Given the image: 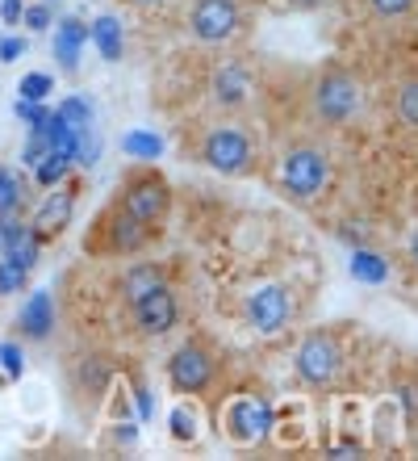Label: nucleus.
Segmentation results:
<instances>
[{
	"label": "nucleus",
	"mask_w": 418,
	"mask_h": 461,
	"mask_svg": "<svg viewBox=\"0 0 418 461\" xmlns=\"http://www.w3.org/2000/svg\"><path fill=\"white\" fill-rule=\"evenodd\" d=\"M156 240V227L138 222L134 214L113 202L105 214H96V222L88 227V240H84V252L88 256H134L143 252L147 243Z\"/></svg>",
	"instance_id": "obj_1"
},
{
	"label": "nucleus",
	"mask_w": 418,
	"mask_h": 461,
	"mask_svg": "<svg viewBox=\"0 0 418 461\" xmlns=\"http://www.w3.org/2000/svg\"><path fill=\"white\" fill-rule=\"evenodd\" d=\"M126 214H134L138 222H147V227H156L167 219V210H172V189H167V181L159 176V172H130L126 181H121L118 197H113Z\"/></svg>",
	"instance_id": "obj_2"
},
{
	"label": "nucleus",
	"mask_w": 418,
	"mask_h": 461,
	"mask_svg": "<svg viewBox=\"0 0 418 461\" xmlns=\"http://www.w3.org/2000/svg\"><path fill=\"white\" fill-rule=\"evenodd\" d=\"M214 377H218V361L201 340L180 344V348L167 357V382H172V390H180V394H205V390L214 386Z\"/></svg>",
	"instance_id": "obj_3"
},
{
	"label": "nucleus",
	"mask_w": 418,
	"mask_h": 461,
	"mask_svg": "<svg viewBox=\"0 0 418 461\" xmlns=\"http://www.w3.org/2000/svg\"><path fill=\"white\" fill-rule=\"evenodd\" d=\"M293 369H298V377L314 390L334 386L339 374H343V352H339V344H334L331 336H310V340L298 348V357H293Z\"/></svg>",
	"instance_id": "obj_4"
},
{
	"label": "nucleus",
	"mask_w": 418,
	"mask_h": 461,
	"mask_svg": "<svg viewBox=\"0 0 418 461\" xmlns=\"http://www.w3.org/2000/svg\"><path fill=\"white\" fill-rule=\"evenodd\" d=\"M360 105V93H356V80L343 72V68H331V72L318 76V85H314V113L331 126L347 122L356 113Z\"/></svg>",
	"instance_id": "obj_5"
},
{
	"label": "nucleus",
	"mask_w": 418,
	"mask_h": 461,
	"mask_svg": "<svg viewBox=\"0 0 418 461\" xmlns=\"http://www.w3.org/2000/svg\"><path fill=\"white\" fill-rule=\"evenodd\" d=\"M201 159L222 176H243L251 168V139L235 126L227 131H209L201 143Z\"/></svg>",
	"instance_id": "obj_6"
},
{
	"label": "nucleus",
	"mask_w": 418,
	"mask_h": 461,
	"mask_svg": "<svg viewBox=\"0 0 418 461\" xmlns=\"http://www.w3.org/2000/svg\"><path fill=\"white\" fill-rule=\"evenodd\" d=\"M326 172H331V168H326V159L318 156L314 147H293V151L285 156L280 181H285L289 194L306 202V197H314V194H318V189L326 185Z\"/></svg>",
	"instance_id": "obj_7"
},
{
	"label": "nucleus",
	"mask_w": 418,
	"mask_h": 461,
	"mask_svg": "<svg viewBox=\"0 0 418 461\" xmlns=\"http://www.w3.org/2000/svg\"><path fill=\"white\" fill-rule=\"evenodd\" d=\"M180 323V298L172 285H164V290L147 294V298H138L134 303V331L138 336H147V340H156V336H167V331Z\"/></svg>",
	"instance_id": "obj_8"
},
{
	"label": "nucleus",
	"mask_w": 418,
	"mask_h": 461,
	"mask_svg": "<svg viewBox=\"0 0 418 461\" xmlns=\"http://www.w3.org/2000/svg\"><path fill=\"white\" fill-rule=\"evenodd\" d=\"M239 22H243V13L235 0H197L189 13L192 38H201V42H227L239 30Z\"/></svg>",
	"instance_id": "obj_9"
},
{
	"label": "nucleus",
	"mask_w": 418,
	"mask_h": 461,
	"mask_svg": "<svg viewBox=\"0 0 418 461\" xmlns=\"http://www.w3.org/2000/svg\"><path fill=\"white\" fill-rule=\"evenodd\" d=\"M72 214H76L72 189H50V194L34 206V219H30V235L38 240V248L59 240L63 230H67V222H72Z\"/></svg>",
	"instance_id": "obj_10"
},
{
	"label": "nucleus",
	"mask_w": 418,
	"mask_h": 461,
	"mask_svg": "<svg viewBox=\"0 0 418 461\" xmlns=\"http://www.w3.org/2000/svg\"><path fill=\"white\" fill-rule=\"evenodd\" d=\"M272 428V407L263 402H251V399H239L227 407V437L235 445H260Z\"/></svg>",
	"instance_id": "obj_11"
},
{
	"label": "nucleus",
	"mask_w": 418,
	"mask_h": 461,
	"mask_svg": "<svg viewBox=\"0 0 418 461\" xmlns=\"http://www.w3.org/2000/svg\"><path fill=\"white\" fill-rule=\"evenodd\" d=\"M289 315H293V303H289V294L280 290V285H263V290H255L247 298L251 328L263 331V336H276V331L289 323Z\"/></svg>",
	"instance_id": "obj_12"
},
{
	"label": "nucleus",
	"mask_w": 418,
	"mask_h": 461,
	"mask_svg": "<svg viewBox=\"0 0 418 461\" xmlns=\"http://www.w3.org/2000/svg\"><path fill=\"white\" fill-rule=\"evenodd\" d=\"M0 252H4V260H13L17 268L34 273V265H38V240L30 235V227H25V222L0 219Z\"/></svg>",
	"instance_id": "obj_13"
},
{
	"label": "nucleus",
	"mask_w": 418,
	"mask_h": 461,
	"mask_svg": "<svg viewBox=\"0 0 418 461\" xmlns=\"http://www.w3.org/2000/svg\"><path fill=\"white\" fill-rule=\"evenodd\" d=\"M109 382H113V361H105V357H84V361L76 365V374H72V386L84 402L105 399Z\"/></svg>",
	"instance_id": "obj_14"
},
{
	"label": "nucleus",
	"mask_w": 418,
	"mask_h": 461,
	"mask_svg": "<svg viewBox=\"0 0 418 461\" xmlns=\"http://www.w3.org/2000/svg\"><path fill=\"white\" fill-rule=\"evenodd\" d=\"M50 328H55V306H50V294L38 290L34 298L22 306V315H17V331H22L25 340H47Z\"/></svg>",
	"instance_id": "obj_15"
},
{
	"label": "nucleus",
	"mask_w": 418,
	"mask_h": 461,
	"mask_svg": "<svg viewBox=\"0 0 418 461\" xmlns=\"http://www.w3.org/2000/svg\"><path fill=\"white\" fill-rule=\"evenodd\" d=\"M84 42H88V25H84L80 17H63L59 30H55V59H59L67 72L80 68V47Z\"/></svg>",
	"instance_id": "obj_16"
},
{
	"label": "nucleus",
	"mask_w": 418,
	"mask_h": 461,
	"mask_svg": "<svg viewBox=\"0 0 418 461\" xmlns=\"http://www.w3.org/2000/svg\"><path fill=\"white\" fill-rule=\"evenodd\" d=\"M167 285V273L159 265H130L126 273H121V298L126 303H138V298H147V294H156Z\"/></svg>",
	"instance_id": "obj_17"
},
{
	"label": "nucleus",
	"mask_w": 418,
	"mask_h": 461,
	"mask_svg": "<svg viewBox=\"0 0 418 461\" xmlns=\"http://www.w3.org/2000/svg\"><path fill=\"white\" fill-rule=\"evenodd\" d=\"M214 97H218V105H243V97H247V72H243L239 63H222L218 68Z\"/></svg>",
	"instance_id": "obj_18"
},
{
	"label": "nucleus",
	"mask_w": 418,
	"mask_h": 461,
	"mask_svg": "<svg viewBox=\"0 0 418 461\" xmlns=\"http://www.w3.org/2000/svg\"><path fill=\"white\" fill-rule=\"evenodd\" d=\"M88 38L96 42L101 59H109V63H118L121 50H126V47H121V22H118V17H109V13H105V17H96L93 30H88Z\"/></svg>",
	"instance_id": "obj_19"
},
{
	"label": "nucleus",
	"mask_w": 418,
	"mask_h": 461,
	"mask_svg": "<svg viewBox=\"0 0 418 461\" xmlns=\"http://www.w3.org/2000/svg\"><path fill=\"white\" fill-rule=\"evenodd\" d=\"M351 277L356 281H369V285H381L389 277V260L381 252H356L351 256Z\"/></svg>",
	"instance_id": "obj_20"
},
{
	"label": "nucleus",
	"mask_w": 418,
	"mask_h": 461,
	"mask_svg": "<svg viewBox=\"0 0 418 461\" xmlns=\"http://www.w3.org/2000/svg\"><path fill=\"white\" fill-rule=\"evenodd\" d=\"M22 197H25L22 176H17L13 168H4V164H0V219H13V214L22 210Z\"/></svg>",
	"instance_id": "obj_21"
},
{
	"label": "nucleus",
	"mask_w": 418,
	"mask_h": 461,
	"mask_svg": "<svg viewBox=\"0 0 418 461\" xmlns=\"http://www.w3.org/2000/svg\"><path fill=\"white\" fill-rule=\"evenodd\" d=\"M121 147H126V156H134V159H159L164 156V139L151 134V131H130Z\"/></svg>",
	"instance_id": "obj_22"
},
{
	"label": "nucleus",
	"mask_w": 418,
	"mask_h": 461,
	"mask_svg": "<svg viewBox=\"0 0 418 461\" xmlns=\"http://www.w3.org/2000/svg\"><path fill=\"white\" fill-rule=\"evenodd\" d=\"M55 118H59L63 126H72V131H93V105L84 97H67L59 110H55Z\"/></svg>",
	"instance_id": "obj_23"
},
{
	"label": "nucleus",
	"mask_w": 418,
	"mask_h": 461,
	"mask_svg": "<svg viewBox=\"0 0 418 461\" xmlns=\"http://www.w3.org/2000/svg\"><path fill=\"white\" fill-rule=\"evenodd\" d=\"M67 172H72V159L59 156V151H50V156L34 168V181L42 185V189H55V185H59L63 176H67Z\"/></svg>",
	"instance_id": "obj_24"
},
{
	"label": "nucleus",
	"mask_w": 418,
	"mask_h": 461,
	"mask_svg": "<svg viewBox=\"0 0 418 461\" xmlns=\"http://www.w3.org/2000/svg\"><path fill=\"white\" fill-rule=\"evenodd\" d=\"M397 118H402L406 126H414V131H418V80L402 85V93H397Z\"/></svg>",
	"instance_id": "obj_25"
},
{
	"label": "nucleus",
	"mask_w": 418,
	"mask_h": 461,
	"mask_svg": "<svg viewBox=\"0 0 418 461\" xmlns=\"http://www.w3.org/2000/svg\"><path fill=\"white\" fill-rule=\"evenodd\" d=\"M364 5H369L372 17H385V22H389V17H406V13L414 9V0H364Z\"/></svg>",
	"instance_id": "obj_26"
},
{
	"label": "nucleus",
	"mask_w": 418,
	"mask_h": 461,
	"mask_svg": "<svg viewBox=\"0 0 418 461\" xmlns=\"http://www.w3.org/2000/svg\"><path fill=\"white\" fill-rule=\"evenodd\" d=\"M47 156H50V139H47V134H30V143H25V151H22L25 168H38Z\"/></svg>",
	"instance_id": "obj_27"
},
{
	"label": "nucleus",
	"mask_w": 418,
	"mask_h": 461,
	"mask_svg": "<svg viewBox=\"0 0 418 461\" xmlns=\"http://www.w3.org/2000/svg\"><path fill=\"white\" fill-rule=\"evenodd\" d=\"M50 76H42V72H34V76H25L22 80V101H42V97H50Z\"/></svg>",
	"instance_id": "obj_28"
},
{
	"label": "nucleus",
	"mask_w": 418,
	"mask_h": 461,
	"mask_svg": "<svg viewBox=\"0 0 418 461\" xmlns=\"http://www.w3.org/2000/svg\"><path fill=\"white\" fill-rule=\"evenodd\" d=\"M25 285V268H17L13 260H0V294H17Z\"/></svg>",
	"instance_id": "obj_29"
},
{
	"label": "nucleus",
	"mask_w": 418,
	"mask_h": 461,
	"mask_svg": "<svg viewBox=\"0 0 418 461\" xmlns=\"http://www.w3.org/2000/svg\"><path fill=\"white\" fill-rule=\"evenodd\" d=\"M0 365L9 369V377L17 382V377L25 374V361H22V348L17 344H0Z\"/></svg>",
	"instance_id": "obj_30"
},
{
	"label": "nucleus",
	"mask_w": 418,
	"mask_h": 461,
	"mask_svg": "<svg viewBox=\"0 0 418 461\" xmlns=\"http://www.w3.org/2000/svg\"><path fill=\"white\" fill-rule=\"evenodd\" d=\"M22 22L30 25V30H47V25H50V9H47V5H34V9L22 13Z\"/></svg>",
	"instance_id": "obj_31"
},
{
	"label": "nucleus",
	"mask_w": 418,
	"mask_h": 461,
	"mask_svg": "<svg viewBox=\"0 0 418 461\" xmlns=\"http://www.w3.org/2000/svg\"><path fill=\"white\" fill-rule=\"evenodd\" d=\"M172 432H176V440H192V420H189V411H172Z\"/></svg>",
	"instance_id": "obj_32"
},
{
	"label": "nucleus",
	"mask_w": 418,
	"mask_h": 461,
	"mask_svg": "<svg viewBox=\"0 0 418 461\" xmlns=\"http://www.w3.org/2000/svg\"><path fill=\"white\" fill-rule=\"evenodd\" d=\"M25 50V38H0V59L9 63V59H17Z\"/></svg>",
	"instance_id": "obj_33"
},
{
	"label": "nucleus",
	"mask_w": 418,
	"mask_h": 461,
	"mask_svg": "<svg viewBox=\"0 0 418 461\" xmlns=\"http://www.w3.org/2000/svg\"><path fill=\"white\" fill-rule=\"evenodd\" d=\"M22 0H0V17H4V22H9V25H17V22H22Z\"/></svg>",
	"instance_id": "obj_34"
},
{
	"label": "nucleus",
	"mask_w": 418,
	"mask_h": 461,
	"mask_svg": "<svg viewBox=\"0 0 418 461\" xmlns=\"http://www.w3.org/2000/svg\"><path fill=\"white\" fill-rule=\"evenodd\" d=\"M293 5H298V9H314V5H318V0H293Z\"/></svg>",
	"instance_id": "obj_35"
},
{
	"label": "nucleus",
	"mask_w": 418,
	"mask_h": 461,
	"mask_svg": "<svg viewBox=\"0 0 418 461\" xmlns=\"http://www.w3.org/2000/svg\"><path fill=\"white\" fill-rule=\"evenodd\" d=\"M410 248H414V260H418V230H414V240H410Z\"/></svg>",
	"instance_id": "obj_36"
},
{
	"label": "nucleus",
	"mask_w": 418,
	"mask_h": 461,
	"mask_svg": "<svg viewBox=\"0 0 418 461\" xmlns=\"http://www.w3.org/2000/svg\"><path fill=\"white\" fill-rule=\"evenodd\" d=\"M138 5H164V0H138Z\"/></svg>",
	"instance_id": "obj_37"
}]
</instances>
